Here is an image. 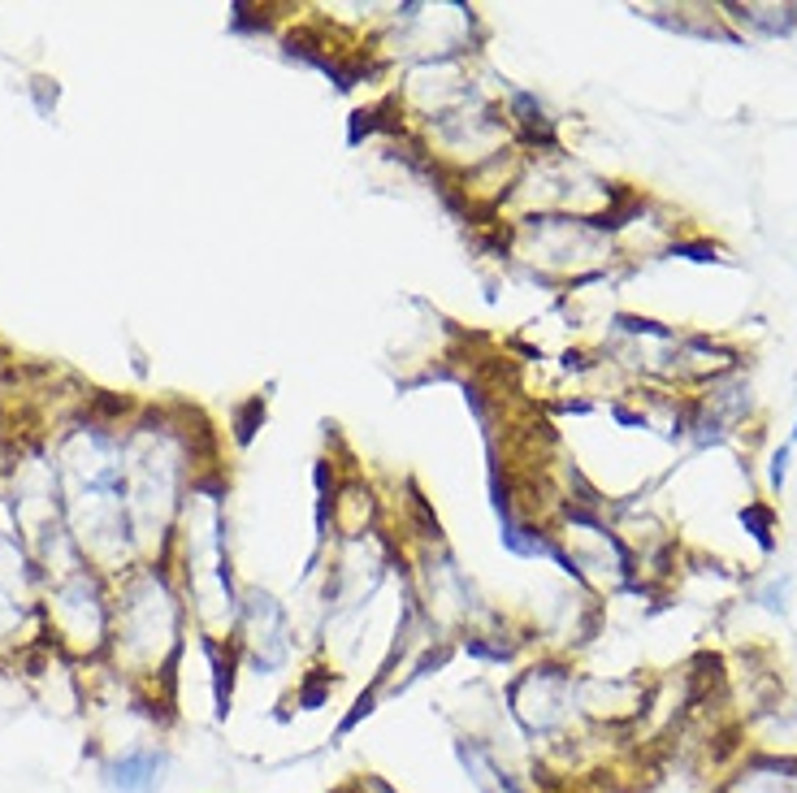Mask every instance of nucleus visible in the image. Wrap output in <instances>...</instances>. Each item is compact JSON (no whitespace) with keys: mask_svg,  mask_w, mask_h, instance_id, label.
Wrapping results in <instances>:
<instances>
[{"mask_svg":"<svg viewBox=\"0 0 797 793\" xmlns=\"http://www.w3.org/2000/svg\"><path fill=\"white\" fill-rule=\"evenodd\" d=\"M165 776H169L165 746H135L104 763V785L113 793H161Z\"/></svg>","mask_w":797,"mask_h":793,"instance_id":"obj_1","label":"nucleus"},{"mask_svg":"<svg viewBox=\"0 0 797 793\" xmlns=\"http://www.w3.org/2000/svg\"><path fill=\"white\" fill-rule=\"evenodd\" d=\"M720 793H797V754H750Z\"/></svg>","mask_w":797,"mask_h":793,"instance_id":"obj_2","label":"nucleus"},{"mask_svg":"<svg viewBox=\"0 0 797 793\" xmlns=\"http://www.w3.org/2000/svg\"><path fill=\"white\" fill-rule=\"evenodd\" d=\"M499 542H503V551H512L516 559H555V551H559V542L551 538V533L533 529L516 516L499 520Z\"/></svg>","mask_w":797,"mask_h":793,"instance_id":"obj_3","label":"nucleus"},{"mask_svg":"<svg viewBox=\"0 0 797 793\" xmlns=\"http://www.w3.org/2000/svg\"><path fill=\"white\" fill-rule=\"evenodd\" d=\"M728 18H737L741 26L759 35H793L797 26V5H728Z\"/></svg>","mask_w":797,"mask_h":793,"instance_id":"obj_4","label":"nucleus"},{"mask_svg":"<svg viewBox=\"0 0 797 793\" xmlns=\"http://www.w3.org/2000/svg\"><path fill=\"white\" fill-rule=\"evenodd\" d=\"M737 520H741V529L750 533L754 546H759L763 555H772V551H776V507H772V503L754 499V503L741 507Z\"/></svg>","mask_w":797,"mask_h":793,"instance_id":"obj_5","label":"nucleus"},{"mask_svg":"<svg viewBox=\"0 0 797 793\" xmlns=\"http://www.w3.org/2000/svg\"><path fill=\"white\" fill-rule=\"evenodd\" d=\"M234 442H239V447H247V442L256 438V429L265 425V395H252L247 403H239V408H234Z\"/></svg>","mask_w":797,"mask_h":793,"instance_id":"obj_6","label":"nucleus"},{"mask_svg":"<svg viewBox=\"0 0 797 793\" xmlns=\"http://www.w3.org/2000/svg\"><path fill=\"white\" fill-rule=\"evenodd\" d=\"M330 694H334V676H325V672L317 668V672H308L304 681H299V689H295V707H299V711H317L321 702H330Z\"/></svg>","mask_w":797,"mask_h":793,"instance_id":"obj_7","label":"nucleus"},{"mask_svg":"<svg viewBox=\"0 0 797 793\" xmlns=\"http://www.w3.org/2000/svg\"><path fill=\"white\" fill-rule=\"evenodd\" d=\"M672 260H694V265H715V260H724V252L707 239H672L668 247H663Z\"/></svg>","mask_w":797,"mask_h":793,"instance_id":"obj_8","label":"nucleus"},{"mask_svg":"<svg viewBox=\"0 0 797 793\" xmlns=\"http://www.w3.org/2000/svg\"><path fill=\"white\" fill-rule=\"evenodd\" d=\"M460 650L468 659H481V663H507V659H512V646H507V642H486V637H464Z\"/></svg>","mask_w":797,"mask_h":793,"instance_id":"obj_9","label":"nucleus"},{"mask_svg":"<svg viewBox=\"0 0 797 793\" xmlns=\"http://www.w3.org/2000/svg\"><path fill=\"white\" fill-rule=\"evenodd\" d=\"M377 698H382V689H377V685H369V689H364V694L356 698V707H351V711L343 715V724H338V737H347V733H351V728H356L360 720H369V715L377 711Z\"/></svg>","mask_w":797,"mask_h":793,"instance_id":"obj_10","label":"nucleus"},{"mask_svg":"<svg viewBox=\"0 0 797 793\" xmlns=\"http://www.w3.org/2000/svg\"><path fill=\"white\" fill-rule=\"evenodd\" d=\"M789 455H793V447H789V442H780V447L772 451V464H767V486H772L776 494L785 490V481H789Z\"/></svg>","mask_w":797,"mask_h":793,"instance_id":"obj_11","label":"nucleus"},{"mask_svg":"<svg viewBox=\"0 0 797 793\" xmlns=\"http://www.w3.org/2000/svg\"><path fill=\"white\" fill-rule=\"evenodd\" d=\"M230 31H269V18H265V13H252V9L234 5V13H230Z\"/></svg>","mask_w":797,"mask_h":793,"instance_id":"obj_12","label":"nucleus"},{"mask_svg":"<svg viewBox=\"0 0 797 793\" xmlns=\"http://www.w3.org/2000/svg\"><path fill=\"white\" fill-rule=\"evenodd\" d=\"M611 416H616V425H624V429H646V412H633V408H624V403H611Z\"/></svg>","mask_w":797,"mask_h":793,"instance_id":"obj_13","label":"nucleus"},{"mask_svg":"<svg viewBox=\"0 0 797 793\" xmlns=\"http://www.w3.org/2000/svg\"><path fill=\"white\" fill-rule=\"evenodd\" d=\"M763 607H767V611H780V616H785V611H789V603H785V581H772V585H767V590H763Z\"/></svg>","mask_w":797,"mask_h":793,"instance_id":"obj_14","label":"nucleus"},{"mask_svg":"<svg viewBox=\"0 0 797 793\" xmlns=\"http://www.w3.org/2000/svg\"><path fill=\"white\" fill-rule=\"evenodd\" d=\"M789 447H797V425H793V438H789Z\"/></svg>","mask_w":797,"mask_h":793,"instance_id":"obj_15","label":"nucleus"}]
</instances>
